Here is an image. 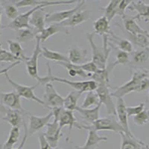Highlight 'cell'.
<instances>
[{"label": "cell", "mask_w": 149, "mask_h": 149, "mask_svg": "<svg viewBox=\"0 0 149 149\" xmlns=\"http://www.w3.org/2000/svg\"><path fill=\"white\" fill-rule=\"evenodd\" d=\"M122 19L123 20L124 28L125 29L126 32L130 34H134V35L144 34V35L149 36L148 31L141 28L134 17H127V15H125L122 17Z\"/></svg>", "instance_id": "20"}, {"label": "cell", "mask_w": 149, "mask_h": 149, "mask_svg": "<svg viewBox=\"0 0 149 149\" xmlns=\"http://www.w3.org/2000/svg\"><path fill=\"white\" fill-rule=\"evenodd\" d=\"M127 9L130 11L137 12V14L134 17L136 19H144L146 22L149 19V4L145 3L142 1H133Z\"/></svg>", "instance_id": "21"}, {"label": "cell", "mask_w": 149, "mask_h": 149, "mask_svg": "<svg viewBox=\"0 0 149 149\" xmlns=\"http://www.w3.org/2000/svg\"><path fill=\"white\" fill-rule=\"evenodd\" d=\"M37 37V34L33 29H24L19 31H17V42L19 43L21 42H26L32 40Z\"/></svg>", "instance_id": "37"}, {"label": "cell", "mask_w": 149, "mask_h": 149, "mask_svg": "<svg viewBox=\"0 0 149 149\" xmlns=\"http://www.w3.org/2000/svg\"><path fill=\"white\" fill-rule=\"evenodd\" d=\"M17 61H20L16 57H14L10 52L3 49H0V63L5 62V63H14Z\"/></svg>", "instance_id": "43"}, {"label": "cell", "mask_w": 149, "mask_h": 149, "mask_svg": "<svg viewBox=\"0 0 149 149\" xmlns=\"http://www.w3.org/2000/svg\"><path fill=\"white\" fill-rule=\"evenodd\" d=\"M133 121L136 125L143 126L149 122V110H144L140 113L133 117Z\"/></svg>", "instance_id": "41"}, {"label": "cell", "mask_w": 149, "mask_h": 149, "mask_svg": "<svg viewBox=\"0 0 149 149\" xmlns=\"http://www.w3.org/2000/svg\"><path fill=\"white\" fill-rule=\"evenodd\" d=\"M78 1H75V0H60V1H49L47 3L44 4V5H40L36 8H33L30 9L28 11L22 13V14H19L14 20L11 21L10 23L7 26L8 28L12 29L14 31H19L21 29H31V26L29 25V22H30V19L32 14L35 10L39 8H44L48 7V6H53V5H70V4L75 3L78 2Z\"/></svg>", "instance_id": "3"}, {"label": "cell", "mask_w": 149, "mask_h": 149, "mask_svg": "<svg viewBox=\"0 0 149 149\" xmlns=\"http://www.w3.org/2000/svg\"><path fill=\"white\" fill-rule=\"evenodd\" d=\"M148 32H149V31H148Z\"/></svg>", "instance_id": "56"}, {"label": "cell", "mask_w": 149, "mask_h": 149, "mask_svg": "<svg viewBox=\"0 0 149 149\" xmlns=\"http://www.w3.org/2000/svg\"><path fill=\"white\" fill-rule=\"evenodd\" d=\"M93 29L95 33L101 36L110 35V21L104 16H102L93 22Z\"/></svg>", "instance_id": "27"}, {"label": "cell", "mask_w": 149, "mask_h": 149, "mask_svg": "<svg viewBox=\"0 0 149 149\" xmlns=\"http://www.w3.org/2000/svg\"><path fill=\"white\" fill-rule=\"evenodd\" d=\"M108 40L109 41L113 42L112 45H115V48L119 49L121 51H123L128 54L134 52V46H133L132 42L129 40L122 38L116 34H114L113 32L110 33V35L108 36Z\"/></svg>", "instance_id": "26"}, {"label": "cell", "mask_w": 149, "mask_h": 149, "mask_svg": "<svg viewBox=\"0 0 149 149\" xmlns=\"http://www.w3.org/2000/svg\"><path fill=\"white\" fill-rule=\"evenodd\" d=\"M142 149H149V146L145 143L144 146H143V147H142Z\"/></svg>", "instance_id": "51"}, {"label": "cell", "mask_w": 149, "mask_h": 149, "mask_svg": "<svg viewBox=\"0 0 149 149\" xmlns=\"http://www.w3.org/2000/svg\"><path fill=\"white\" fill-rule=\"evenodd\" d=\"M42 98L45 104L44 107L50 110L56 107H63L64 98H63L57 92L52 82L47 83L45 85V91Z\"/></svg>", "instance_id": "7"}, {"label": "cell", "mask_w": 149, "mask_h": 149, "mask_svg": "<svg viewBox=\"0 0 149 149\" xmlns=\"http://www.w3.org/2000/svg\"><path fill=\"white\" fill-rule=\"evenodd\" d=\"M149 61V47L142 49L140 50H136L133 52L132 61L130 65L133 66H138L146 63Z\"/></svg>", "instance_id": "31"}, {"label": "cell", "mask_w": 149, "mask_h": 149, "mask_svg": "<svg viewBox=\"0 0 149 149\" xmlns=\"http://www.w3.org/2000/svg\"><path fill=\"white\" fill-rule=\"evenodd\" d=\"M8 107L4 106L2 103H0V113H2L4 114V115H5L6 113L8 112Z\"/></svg>", "instance_id": "49"}, {"label": "cell", "mask_w": 149, "mask_h": 149, "mask_svg": "<svg viewBox=\"0 0 149 149\" xmlns=\"http://www.w3.org/2000/svg\"><path fill=\"white\" fill-rule=\"evenodd\" d=\"M74 149H84L83 147H79V146H76Z\"/></svg>", "instance_id": "53"}, {"label": "cell", "mask_w": 149, "mask_h": 149, "mask_svg": "<svg viewBox=\"0 0 149 149\" xmlns=\"http://www.w3.org/2000/svg\"><path fill=\"white\" fill-rule=\"evenodd\" d=\"M89 19H90V13H89V11L81 9V10L75 12L70 18L66 19V21L63 22L61 24L66 28H74L82 24L83 22H86Z\"/></svg>", "instance_id": "24"}, {"label": "cell", "mask_w": 149, "mask_h": 149, "mask_svg": "<svg viewBox=\"0 0 149 149\" xmlns=\"http://www.w3.org/2000/svg\"><path fill=\"white\" fill-rule=\"evenodd\" d=\"M8 45L9 52L11 53L14 57L18 58L21 62H26L28 61L29 57L26 56L25 54L24 49H22V46L17 41L11 40H8Z\"/></svg>", "instance_id": "29"}, {"label": "cell", "mask_w": 149, "mask_h": 149, "mask_svg": "<svg viewBox=\"0 0 149 149\" xmlns=\"http://www.w3.org/2000/svg\"><path fill=\"white\" fill-rule=\"evenodd\" d=\"M58 123L61 129L65 126L69 127V134H70L72 129L73 127H76L78 129H81V125H79L77 121V119L74 117L73 111L68 110L63 108L61 110L60 116L58 118Z\"/></svg>", "instance_id": "15"}, {"label": "cell", "mask_w": 149, "mask_h": 149, "mask_svg": "<svg viewBox=\"0 0 149 149\" xmlns=\"http://www.w3.org/2000/svg\"><path fill=\"white\" fill-rule=\"evenodd\" d=\"M81 92L72 90L64 98L63 101V108L68 110L74 111L78 107V101L82 95Z\"/></svg>", "instance_id": "30"}, {"label": "cell", "mask_w": 149, "mask_h": 149, "mask_svg": "<svg viewBox=\"0 0 149 149\" xmlns=\"http://www.w3.org/2000/svg\"><path fill=\"white\" fill-rule=\"evenodd\" d=\"M53 117L52 111H50L48 114L43 116L31 115L29 114V124L28 127V134L29 136H32L35 133L38 132L39 130L46 127L49 123L51 119Z\"/></svg>", "instance_id": "11"}, {"label": "cell", "mask_w": 149, "mask_h": 149, "mask_svg": "<svg viewBox=\"0 0 149 149\" xmlns=\"http://www.w3.org/2000/svg\"><path fill=\"white\" fill-rule=\"evenodd\" d=\"M119 135L121 139L120 149H142L145 142L137 139L133 134H127L122 132Z\"/></svg>", "instance_id": "18"}, {"label": "cell", "mask_w": 149, "mask_h": 149, "mask_svg": "<svg viewBox=\"0 0 149 149\" xmlns=\"http://www.w3.org/2000/svg\"><path fill=\"white\" fill-rule=\"evenodd\" d=\"M129 36V40L132 42V44L136 45L142 49L149 47V36L144 34H130L127 33Z\"/></svg>", "instance_id": "38"}, {"label": "cell", "mask_w": 149, "mask_h": 149, "mask_svg": "<svg viewBox=\"0 0 149 149\" xmlns=\"http://www.w3.org/2000/svg\"><path fill=\"white\" fill-rule=\"evenodd\" d=\"M2 8L1 7V5H0V25H2L1 24V19H2Z\"/></svg>", "instance_id": "50"}, {"label": "cell", "mask_w": 149, "mask_h": 149, "mask_svg": "<svg viewBox=\"0 0 149 149\" xmlns=\"http://www.w3.org/2000/svg\"><path fill=\"white\" fill-rule=\"evenodd\" d=\"M56 149H61V148H56Z\"/></svg>", "instance_id": "55"}, {"label": "cell", "mask_w": 149, "mask_h": 149, "mask_svg": "<svg viewBox=\"0 0 149 149\" xmlns=\"http://www.w3.org/2000/svg\"><path fill=\"white\" fill-rule=\"evenodd\" d=\"M99 104H100V100L96 92L90 91L86 93V96L81 107L84 109H90L96 107Z\"/></svg>", "instance_id": "34"}, {"label": "cell", "mask_w": 149, "mask_h": 149, "mask_svg": "<svg viewBox=\"0 0 149 149\" xmlns=\"http://www.w3.org/2000/svg\"><path fill=\"white\" fill-rule=\"evenodd\" d=\"M41 55L49 61H54L57 63L60 62H70L68 59L67 56L64 55L63 54L58 52L52 51L50 49H47L46 47H42V52Z\"/></svg>", "instance_id": "32"}, {"label": "cell", "mask_w": 149, "mask_h": 149, "mask_svg": "<svg viewBox=\"0 0 149 149\" xmlns=\"http://www.w3.org/2000/svg\"><path fill=\"white\" fill-rule=\"evenodd\" d=\"M57 64L64 67L67 70L69 75L72 78H74L77 75L82 78H88V74L82 70L80 65L73 64L70 62H60V63H57Z\"/></svg>", "instance_id": "28"}, {"label": "cell", "mask_w": 149, "mask_h": 149, "mask_svg": "<svg viewBox=\"0 0 149 149\" xmlns=\"http://www.w3.org/2000/svg\"><path fill=\"white\" fill-rule=\"evenodd\" d=\"M20 136V128L19 127H12L9 133L7 141L4 143L0 149H14V146L17 144Z\"/></svg>", "instance_id": "33"}, {"label": "cell", "mask_w": 149, "mask_h": 149, "mask_svg": "<svg viewBox=\"0 0 149 149\" xmlns=\"http://www.w3.org/2000/svg\"><path fill=\"white\" fill-rule=\"evenodd\" d=\"M110 86L106 84H98V87L95 90V92L98 94L100 103L103 104L106 107L107 113L110 116H116V104L113 100V96L109 90Z\"/></svg>", "instance_id": "10"}, {"label": "cell", "mask_w": 149, "mask_h": 149, "mask_svg": "<svg viewBox=\"0 0 149 149\" xmlns=\"http://www.w3.org/2000/svg\"><path fill=\"white\" fill-rule=\"evenodd\" d=\"M49 1L47 0H19V1H15L14 2V5L17 8H24V7H31L36 8L40 5H44L47 3Z\"/></svg>", "instance_id": "40"}, {"label": "cell", "mask_w": 149, "mask_h": 149, "mask_svg": "<svg viewBox=\"0 0 149 149\" xmlns=\"http://www.w3.org/2000/svg\"><path fill=\"white\" fill-rule=\"evenodd\" d=\"M4 10H5V14L6 17L9 19H11L12 21L14 20L19 14L18 8L16 7L14 4H8V5H5L3 8Z\"/></svg>", "instance_id": "42"}, {"label": "cell", "mask_w": 149, "mask_h": 149, "mask_svg": "<svg viewBox=\"0 0 149 149\" xmlns=\"http://www.w3.org/2000/svg\"><path fill=\"white\" fill-rule=\"evenodd\" d=\"M101 106H102L101 103L96 107L90 109H84L78 106L75 110L79 113L84 121L87 123L86 125H90L99 119Z\"/></svg>", "instance_id": "19"}, {"label": "cell", "mask_w": 149, "mask_h": 149, "mask_svg": "<svg viewBox=\"0 0 149 149\" xmlns=\"http://www.w3.org/2000/svg\"><path fill=\"white\" fill-rule=\"evenodd\" d=\"M23 115H26V114L18 110L8 109L6 114L4 115V116L0 119L8 123L12 126V127H20L21 126H23L25 124V121L22 117Z\"/></svg>", "instance_id": "23"}, {"label": "cell", "mask_w": 149, "mask_h": 149, "mask_svg": "<svg viewBox=\"0 0 149 149\" xmlns=\"http://www.w3.org/2000/svg\"><path fill=\"white\" fill-rule=\"evenodd\" d=\"M81 67L82 68V70L86 72L87 74H94L95 72H96L99 69L98 68V66L95 65V63H93V61H89V62H86V63H83V64L80 65Z\"/></svg>", "instance_id": "46"}, {"label": "cell", "mask_w": 149, "mask_h": 149, "mask_svg": "<svg viewBox=\"0 0 149 149\" xmlns=\"http://www.w3.org/2000/svg\"><path fill=\"white\" fill-rule=\"evenodd\" d=\"M116 49V61L110 65V68L113 69L118 65H125L130 61V55L128 53L121 51L119 49Z\"/></svg>", "instance_id": "39"}, {"label": "cell", "mask_w": 149, "mask_h": 149, "mask_svg": "<svg viewBox=\"0 0 149 149\" xmlns=\"http://www.w3.org/2000/svg\"><path fill=\"white\" fill-rule=\"evenodd\" d=\"M45 139L50 146L55 149L59 142L60 139L63 136V133L61 132L58 121L54 120L52 122H49L46 126V131L43 133Z\"/></svg>", "instance_id": "13"}, {"label": "cell", "mask_w": 149, "mask_h": 149, "mask_svg": "<svg viewBox=\"0 0 149 149\" xmlns=\"http://www.w3.org/2000/svg\"><path fill=\"white\" fill-rule=\"evenodd\" d=\"M85 3H86V1H78L76 5L70 10H59V11L52 12L50 14H46V23L49 24V25L53 23H62L66 19L70 18L75 12L81 10Z\"/></svg>", "instance_id": "8"}, {"label": "cell", "mask_w": 149, "mask_h": 149, "mask_svg": "<svg viewBox=\"0 0 149 149\" xmlns=\"http://www.w3.org/2000/svg\"><path fill=\"white\" fill-rule=\"evenodd\" d=\"M39 142L40 149H54L48 143L46 139H45L43 134H40L39 135Z\"/></svg>", "instance_id": "47"}, {"label": "cell", "mask_w": 149, "mask_h": 149, "mask_svg": "<svg viewBox=\"0 0 149 149\" xmlns=\"http://www.w3.org/2000/svg\"><path fill=\"white\" fill-rule=\"evenodd\" d=\"M145 106H146L145 103H140L138 105H136V106H127L126 110H127V116L134 117L138 115L142 110H145Z\"/></svg>", "instance_id": "44"}, {"label": "cell", "mask_w": 149, "mask_h": 149, "mask_svg": "<svg viewBox=\"0 0 149 149\" xmlns=\"http://www.w3.org/2000/svg\"><path fill=\"white\" fill-rule=\"evenodd\" d=\"M0 103L10 110H18L25 114H28L22 107L20 96L15 91L0 93Z\"/></svg>", "instance_id": "12"}, {"label": "cell", "mask_w": 149, "mask_h": 149, "mask_svg": "<svg viewBox=\"0 0 149 149\" xmlns=\"http://www.w3.org/2000/svg\"><path fill=\"white\" fill-rule=\"evenodd\" d=\"M119 2L120 0H111L107 4V6H105L103 8H101V10L103 11L104 16L107 17L110 22L117 15V8H118Z\"/></svg>", "instance_id": "36"}, {"label": "cell", "mask_w": 149, "mask_h": 149, "mask_svg": "<svg viewBox=\"0 0 149 149\" xmlns=\"http://www.w3.org/2000/svg\"><path fill=\"white\" fill-rule=\"evenodd\" d=\"M87 50L81 48H72L68 52V59L70 63L76 65H81L87 61Z\"/></svg>", "instance_id": "25"}, {"label": "cell", "mask_w": 149, "mask_h": 149, "mask_svg": "<svg viewBox=\"0 0 149 149\" xmlns=\"http://www.w3.org/2000/svg\"><path fill=\"white\" fill-rule=\"evenodd\" d=\"M86 126L87 127L96 130L97 132L100 131V130H110V131L118 133V134L125 132L117 118L115 117V116L99 118L93 124H92L90 125H86Z\"/></svg>", "instance_id": "6"}, {"label": "cell", "mask_w": 149, "mask_h": 149, "mask_svg": "<svg viewBox=\"0 0 149 149\" xmlns=\"http://www.w3.org/2000/svg\"><path fill=\"white\" fill-rule=\"evenodd\" d=\"M35 39L36 44L32 54L31 57H29L28 61H26L25 63H26V70H27V72L29 74V76L37 81L40 77L38 75V58L41 55L42 47H41V42L39 37L37 36Z\"/></svg>", "instance_id": "9"}, {"label": "cell", "mask_w": 149, "mask_h": 149, "mask_svg": "<svg viewBox=\"0 0 149 149\" xmlns=\"http://www.w3.org/2000/svg\"><path fill=\"white\" fill-rule=\"evenodd\" d=\"M4 75L8 81L9 82V84L11 85L12 87L14 89L16 93L20 96V98H24L27 99V100L32 101V102H36V103L39 104L44 107L45 104L41 98H39L37 96H36V95L34 94V90L38 85V83H37V84L34 85V86H26V85L20 84H18L14 81H13L10 78L8 73H5Z\"/></svg>", "instance_id": "5"}, {"label": "cell", "mask_w": 149, "mask_h": 149, "mask_svg": "<svg viewBox=\"0 0 149 149\" xmlns=\"http://www.w3.org/2000/svg\"><path fill=\"white\" fill-rule=\"evenodd\" d=\"M61 32H63L67 34L68 30L61 23H53L49 25V26L42 30L40 34H37V36L40 38L41 42H44L53 35Z\"/></svg>", "instance_id": "22"}, {"label": "cell", "mask_w": 149, "mask_h": 149, "mask_svg": "<svg viewBox=\"0 0 149 149\" xmlns=\"http://www.w3.org/2000/svg\"><path fill=\"white\" fill-rule=\"evenodd\" d=\"M20 63H21L20 61H17V62H15V63H11V64L9 65L7 68H5V69H2V70H0V74H5V73H8L9 70L13 69L14 67H15V66H17V65L20 64Z\"/></svg>", "instance_id": "48"}, {"label": "cell", "mask_w": 149, "mask_h": 149, "mask_svg": "<svg viewBox=\"0 0 149 149\" xmlns=\"http://www.w3.org/2000/svg\"><path fill=\"white\" fill-rule=\"evenodd\" d=\"M46 16L45 10L41 8L35 10L31 17L29 25L30 26H32L37 35L40 34L42 30L46 28Z\"/></svg>", "instance_id": "16"}, {"label": "cell", "mask_w": 149, "mask_h": 149, "mask_svg": "<svg viewBox=\"0 0 149 149\" xmlns=\"http://www.w3.org/2000/svg\"><path fill=\"white\" fill-rule=\"evenodd\" d=\"M95 33H86V37L92 50V61L95 63L99 70L107 68V59L112 49L110 47L109 35L103 36V47L99 48L94 41Z\"/></svg>", "instance_id": "2"}, {"label": "cell", "mask_w": 149, "mask_h": 149, "mask_svg": "<svg viewBox=\"0 0 149 149\" xmlns=\"http://www.w3.org/2000/svg\"><path fill=\"white\" fill-rule=\"evenodd\" d=\"M149 77V70L147 69L136 70L133 72L130 81L119 86L115 89L111 95L116 98H123L124 96L128 95L131 93H139V85L143 78Z\"/></svg>", "instance_id": "4"}, {"label": "cell", "mask_w": 149, "mask_h": 149, "mask_svg": "<svg viewBox=\"0 0 149 149\" xmlns=\"http://www.w3.org/2000/svg\"><path fill=\"white\" fill-rule=\"evenodd\" d=\"M2 25H0V36H1V31H2ZM2 49V43L0 42V49Z\"/></svg>", "instance_id": "52"}, {"label": "cell", "mask_w": 149, "mask_h": 149, "mask_svg": "<svg viewBox=\"0 0 149 149\" xmlns=\"http://www.w3.org/2000/svg\"><path fill=\"white\" fill-rule=\"evenodd\" d=\"M91 79L96 82L97 84L110 85V78H109V70L107 67L104 70H98L96 72L92 74Z\"/></svg>", "instance_id": "35"}, {"label": "cell", "mask_w": 149, "mask_h": 149, "mask_svg": "<svg viewBox=\"0 0 149 149\" xmlns=\"http://www.w3.org/2000/svg\"><path fill=\"white\" fill-rule=\"evenodd\" d=\"M81 129H85L88 130V135L86 138V141L84 146H83L84 149H95L98 147L99 144L102 142H106L107 140V137L106 136H101L98 134L96 130L87 127L86 125H81Z\"/></svg>", "instance_id": "17"}, {"label": "cell", "mask_w": 149, "mask_h": 149, "mask_svg": "<svg viewBox=\"0 0 149 149\" xmlns=\"http://www.w3.org/2000/svg\"><path fill=\"white\" fill-rule=\"evenodd\" d=\"M127 105L123 98H116V118L119 124L123 128L125 133L127 134H133L130 130L128 123V116L127 113Z\"/></svg>", "instance_id": "14"}, {"label": "cell", "mask_w": 149, "mask_h": 149, "mask_svg": "<svg viewBox=\"0 0 149 149\" xmlns=\"http://www.w3.org/2000/svg\"><path fill=\"white\" fill-rule=\"evenodd\" d=\"M148 97H149V92H148Z\"/></svg>", "instance_id": "54"}, {"label": "cell", "mask_w": 149, "mask_h": 149, "mask_svg": "<svg viewBox=\"0 0 149 149\" xmlns=\"http://www.w3.org/2000/svg\"><path fill=\"white\" fill-rule=\"evenodd\" d=\"M46 66L48 68V73L45 77H39L37 79L38 84L46 85L49 82H58V83H63L65 84L69 85L72 88L74 89V90L84 93V92H90L95 91V90L98 87V84L96 82H95L93 80H88L86 81H73L70 80H67L66 78H58V77L54 76L52 73L51 67L49 66V63H46Z\"/></svg>", "instance_id": "1"}, {"label": "cell", "mask_w": 149, "mask_h": 149, "mask_svg": "<svg viewBox=\"0 0 149 149\" xmlns=\"http://www.w3.org/2000/svg\"><path fill=\"white\" fill-rule=\"evenodd\" d=\"M132 2L133 1H130V0H120L118 8H117V15L120 16L121 17L125 16L126 10L128 8Z\"/></svg>", "instance_id": "45"}]
</instances>
